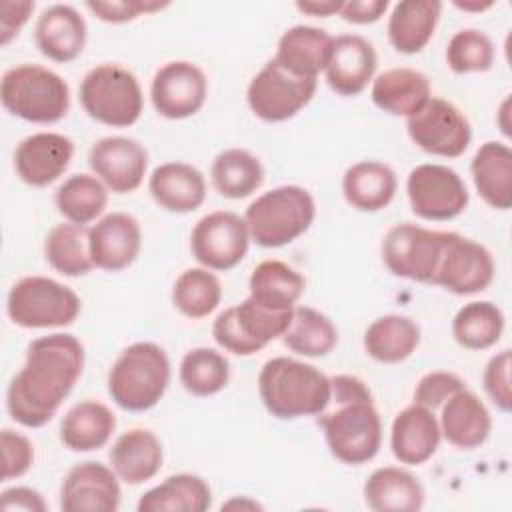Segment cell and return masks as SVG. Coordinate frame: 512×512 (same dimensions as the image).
I'll list each match as a JSON object with an SVG mask.
<instances>
[{"mask_svg":"<svg viewBox=\"0 0 512 512\" xmlns=\"http://www.w3.org/2000/svg\"><path fill=\"white\" fill-rule=\"evenodd\" d=\"M84 368V346L72 334H48L26 348L24 366L8 384L6 408L26 428L46 426Z\"/></svg>","mask_w":512,"mask_h":512,"instance_id":"6da1fadb","label":"cell"},{"mask_svg":"<svg viewBox=\"0 0 512 512\" xmlns=\"http://www.w3.org/2000/svg\"><path fill=\"white\" fill-rule=\"evenodd\" d=\"M332 456L344 464L370 462L382 444V422L364 380L350 374L330 378V402L320 412Z\"/></svg>","mask_w":512,"mask_h":512,"instance_id":"7a4b0ae2","label":"cell"},{"mask_svg":"<svg viewBox=\"0 0 512 512\" xmlns=\"http://www.w3.org/2000/svg\"><path fill=\"white\" fill-rule=\"evenodd\" d=\"M258 392L266 410L280 420L316 416L330 402V378L312 364L276 356L264 362Z\"/></svg>","mask_w":512,"mask_h":512,"instance_id":"3957f363","label":"cell"},{"mask_svg":"<svg viewBox=\"0 0 512 512\" xmlns=\"http://www.w3.org/2000/svg\"><path fill=\"white\" fill-rule=\"evenodd\" d=\"M170 384V360L154 342H134L108 372L110 398L128 412L154 408Z\"/></svg>","mask_w":512,"mask_h":512,"instance_id":"277c9868","label":"cell"},{"mask_svg":"<svg viewBox=\"0 0 512 512\" xmlns=\"http://www.w3.org/2000/svg\"><path fill=\"white\" fill-rule=\"evenodd\" d=\"M316 204L302 186H278L246 208L244 220L250 238L262 248H280L302 236L314 222Z\"/></svg>","mask_w":512,"mask_h":512,"instance_id":"5b68a950","label":"cell"},{"mask_svg":"<svg viewBox=\"0 0 512 512\" xmlns=\"http://www.w3.org/2000/svg\"><path fill=\"white\" fill-rule=\"evenodd\" d=\"M0 100L12 116L34 124H54L70 108V88L62 76L40 64H20L4 72Z\"/></svg>","mask_w":512,"mask_h":512,"instance_id":"8992f818","label":"cell"},{"mask_svg":"<svg viewBox=\"0 0 512 512\" xmlns=\"http://www.w3.org/2000/svg\"><path fill=\"white\" fill-rule=\"evenodd\" d=\"M84 112L106 126H132L144 106L138 78L120 64H100L86 72L78 88Z\"/></svg>","mask_w":512,"mask_h":512,"instance_id":"52a82bcc","label":"cell"},{"mask_svg":"<svg viewBox=\"0 0 512 512\" xmlns=\"http://www.w3.org/2000/svg\"><path fill=\"white\" fill-rule=\"evenodd\" d=\"M78 294L46 276H24L8 292L6 312L20 328H62L80 314Z\"/></svg>","mask_w":512,"mask_h":512,"instance_id":"ba28073f","label":"cell"},{"mask_svg":"<svg viewBox=\"0 0 512 512\" xmlns=\"http://www.w3.org/2000/svg\"><path fill=\"white\" fill-rule=\"evenodd\" d=\"M448 232L412 222L392 226L382 240V260L400 278L432 284Z\"/></svg>","mask_w":512,"mask_h":512,"instance_id":"9c48e42d","label":"cell"},{"mask_svg":"<svg viewBox=\"0 0 512 512\" xmlns=\"http://www.w3.org/2000/svg\"><path fill=\"white\" fill-rule=\"evenodd\" d=\"M316 78L294 76L274 58L250 80L246 100L250 110L264 122H284L296 116L314 96Z\"/></svg>","mask_w":512,"mask_h":512,"instance_id":"30bf717a","label":"cell"},{"mask_svg":"<svg viewBox=\"0 0 512 512\" xmlns=\"http://www.w3.org/2000/svg\"><path fill=\"white\" fill-rule=\"evenodd\" d=\"M412 212L422 220H452L460 216L470 194L460 174L444 164H420L406 178Z\"/></svg>","mask_w":512,"mask_h":512,"instance_id":"8fae6325","label":"cell"},{"mask_svg":"<svg viewBox=\"0 0 512 512\" xmlns=\"http://www.w3.org/2000/svg\"><path fill=\"white\" fill-rule=\"evenodd\" d=\"M410 140L432 156L458 158L472 140L468 118L448 100L434 98L406 120Z\"/></svg>","mask_w":512,"mask_h":512,"instance_id":"7c38bea8","label":"cell"},{"mask_svg":"<svg viewBox=\"0 0 512 512\" xmlns=\"http://www.w3.org/2000/svg\"><path fill=\"white\" fill-rule=\"evenodd\" d=\"M250 232L236 212L216 210L202 216L190 234L192 256L208 270H230L248 252Z\"/></svg>","mask_w":512,"mask_h":512,"instance_id":"4fadbf2b","label":"cell"},{"mask_svg":"<svg viewBox=\"0 0 512 512\" xmlns=\"http://www.w3.org/2000/svg\"><path fill=\"white\" fill-rule=\"evenodd\" d=\"M492 278L494 258L488 248L466 236L448 232L432 284L456 296H468L486 290Z\"/></svg>","mask_w":512,"mask_h":512,"instance_id":"5bb4252c","label":"cell"},{"mask_svg":"<svg viewBox=\"0 0 512 512\" xmlns=\"http://www.w3.org/2000/svg\"><path fill=\"white\" fill-rule=\"evenodd\" d=\"M208 80L200 66L174 60L160 66L150 84L154 110L170 120L194 116L206 102Z\"/></svg>","mask_w":512,"mask_h":512,"instance_id":"9a60e30c","label":"cell"},{"mask_svg":"<svg viewBox=\"0 0 512 512\" xmlns=\"http://www.w3.org/2000/svg\"><path fill=\"white\" fill-rule=\"evenodd\" d=\"M88 164L106 188L126 194L142 184L148 168V152L134 138L106 136L92 144Z\"/></svg>","mask_w":512,"mask_h":512,"instance_id":"2e32d148","label":"cell"},{"mask_svg":"<svg viewBox=\"0 0 512 512\" xmlns=\"http://www.w3.org/2000/svg\"><path fill=\"white\" fill-rule=\"evenodd\" d=\"M112 468L86 460L68 470L60 486L64 512H114L120 506V484Z\"/></svg>","mask_w":512,"mask_h":512,"instance_id":"e0dca14e","label":"cell"},{"mask_svg":"<svg viewBox=\"0 0 512 512\" xmlns=\"http://www.w3.org/2000/svg\"><path fill=\"white\" fill-rule=\"evenodd\" d=\"M74 156V142L58 132H38L20 140L14 150V168L20 180L34 188L56 182Z\"/></svg>","mask_w":512,"mask_h":512,"instance_id":"ac0fdd59","label":"cell"},{"mask_svg":"<svg viewBox=\"0 0 512 512\" xmlns=\"http://www.w3.org/2000/svg\"><path fill=\"white\" fill-rule=\"evenodd\" d=\"M142 230L134 216L112 212L102 216L88 232L92 264L108 272L128 268L140 254Z\"/></svg>","mask_w":512,"mask_h":512,"instance_id":"d6986e66","label":"cell"},{"mask_svg":"<svg viewBox=\"0 0 512 512\" xmlns=\"http://www.w3.org/2000/svg\"><path fill=\"white\" fill-rule=\"evenodd\" d=\"M378 66L374 46L358 34H340L324 68L328 86L340 96L360 94L374 78Z\"/></svg>","mask_w":512,"mask_h":512,"instance_id":"ffe728a7","label":"cell"},{"mask_svg":"<svg viewBox=\"0 0 512 512\" xmlns=\"http://www.w3.org/2000/svg\"><path fill=\"white\" fill-rule=\"evenodd\" d=\"M440 438V424L434 412L426 406L410 404L392 422L390 448L400 464L418 466L436 454Z\"/></svg>","mask_w":512,"mask_h":512,"instance_id":"44dd1931","label":"cell"},{"mask_svg":"<svg viewBox=\"0 0 512 512\" xmlns=\"http://www.w3.org/2000/svg\"><path fill=\"white\" fill-rule=\"evenodd\" d=\"M34 42L38 50L60 64L76 60L86 44V22L74 6L52 4L36 20Z\"/></svg>","mask_w":512,"mask_h":512,"instance_id":"7402d4cb","label":"cell"},{"mask_svg":"<svg viewBox=\"0 0 512 512\" xmlns=\"http://www.w3.org/2000/svg\"><path fill=\"white\" fill-rule=\"evenodd\" d=\"M440 434L460 450H474L486 442L492 418L486 404L468 388L458 390L442 404Z\"/></svg>","mask_w":512,"mask_h":512,"instance_id":"603a6c76","label":"cell"},{"mask_svg":"<svg viewBox=\"0 0 512 512\" xmlns=\"http://www.w3.org/2000/svg\"><path fill=\"white\" fill-rule=\"evenodd\" d=\"M148 190L160 208L176 214L192 212L206 200L204 174L186 162H166L154 168Z\"/></svg>","mask_w":512,"mask_h":512,"instance_id":"cb8c5ba5","label":"cell"},{"mask_svg":"<svg viewBox=\"0 0 512 512\" xmlns=\"http://www.w3.org/2000/svg\"><path fill=\"white\" fill-rule=\"evenodd\" d=\"M108 458L116 476L122 482L136 486L160 472L162 444L152 430L132 428L116 438Z\"/></svg>","mask_w":512,"mask_h":512,"instance_id":"d4e9b609","label":"cell"},{"mask_svg":"<svg viewBox=\"0 0 512 512\" xmlns=\"http://www.w3.org/2000/svg\"><path fill=\"white\" fill-rule=\"evenodd\" d=\"M334 38L316 26H292L280 40L274 60L294 76L316 78L328 64Z\"/></svg>","mask_w":512,"mask_h":512,"instance_id":"484cf974","label":"cell"},{"mask_svg":"<svg viewBox=\"0 0 512 512\" xmlns=\"http://www.w3.org/2000/svg\"><path fill=\"white\" fill-rule=\"evenodd\" d=\"M364 502L374 512H416L424 506V488L408 470L382 466L368 476Z\"/></svg>","mask_w":512,"mask_h":512,"instance_id":"4316f807","label":"cell"},{"mask_svg":"<svg viewBox=\"0 0 512 512\" xmlns=\"http://www.w3.org/2000/svg\"><path fill=\"white\" fill-rule=\"evenodd\" d=\"M442 2L402 0L394 4L388 18V40L400 54H416L432 40L440 20Z\"/></svg>","mask_w":512,"mask_h":512,"instance_id":"83f0119b","label":"cell"},{"mask_svg":"<svg viewBox=\"0 0 512 512\" xmlns=\"http://www.w3.org/2000/svg\"><path fill=\"white\" fill-rule=\"evenodd\" d=\"M370 96L382 112L410 118L430 100V80L412 68H392L374 78Z\"/></svg>","mask_w":512,"mask_h":512,"instance_id":"f1b7e54d","label":"cell"},{"mask_svg":"<svg viewBox=\"0 0 512 512\" xmlns=\"http://www.w3.org/2000/svg\"><path fill=\"white\" fill-rule=\"evenodd\" d=\"M472 180L482 200L496 208L512 206V150L502 142H484L470 164Z\"/></svg>","mask_w":512,"mask_h":512,"instance_id":"f546056e","label":"cell"},{"mask_svg":"<svg viewBox=\"0 0 512 512\" xmlns=\"http://www.w3.org/2000/svg\"><path fill=\"white\" fill-rule=\"evenodd\" d=\"M398 188L394 170L378 160L352 164L342 176V194L346 202L360 212H378L386 208Z\"/></svg>","mask_w":512,"mask_h":512,"instance_id":"4dcf8cb0","label":"cell"},{"mask_svg":"<svg viewBox=\"0 0 512 512\" xmlns=\"http://www.w3.org/2000/svg\"><path fill=\"white\" fill-rule=\"evenodd\" d=\"M116 428L114 412L96 400L74 404L60 422V440L72 452H92L110 440Z\"/></svg>","mask_w":512,"mask_h":512,"instance_id":"1f68e13d","label":"cell"},{"mask_svg":"<svg viewBox=\"0 0 512 512\" xmlns=\"http://www.w3.org/2000/svg\"><path fill=\"white\" fill-rule=\"evenodd\" d=\"M212 504V490L198 474H172L158 486L146 490L136 508L138 512H204Z\"/></svg>","mask_w":512,"mask_h":512,"instance_id":"d6a6232c","label":"cell"},{"mask_svg":"<svg viewBox=\"0 0 512 512\" xmlns=\"http://www.w3.org/2000/svg\"><path fill=\"white\" fill-rule=\"evenodd\" d=\"M420 344L418 324L402 314L376 318L364 332V350L382 364H398L412 356Z\"/></svg>","mask_w":512,"mask_h":512,"instance_id":"836d02e7","label":"cell"},{"mask_svg":"<svg viewBox=\"0 0 512 512\" xmlns=\"http://www.w3.org/2000/svg\"><path fill=\"white\" fill-rule=\"evenodd\" d=\"M304 288V276L282 260L260 262L248 280L250 298L272 310H292Z\"/></svg>","mask_w":512,"mask_h":512,"instance_id":"e575fe53","label":"cell"},{"mask_svg":"<svg viewBox=\"0 0 512 512\" xmlns=\"http://www.w3.org/2000/svg\"><path fill=\"white\" fill-rule=\"evenodd\" d=\"M210 178L220 196L242 200L262 186L264 166L252 152L228 148L212 160Z\"/></svg>","mask_w":512,"mask_h":512,"instance_id":"d590c367","label":"cell"},{"mask_svg":"<svg viewBox=\"0 0 512 512\" xmlns=\"http://www.w3.org/2000/svg\"><path fill=\"white\" fill-rule=\"evenodd\" d=\"M88 232L90 228L82 224H56L44 240L46 262L68 278L88 274L94 268L88 250Z\"/></svg>","mask_w":512,"mask_h":512,"instance_id":"8d00e7d4","label":"cell"},{"mask_svg":"<svg viewBox=\"0 0 512 512\" xmlns=\"http://www.w3.org/2000/svg\"><path fill=\"white\" fill-rule=\"evenodd\" d=\"M284 346L308 358H320L334 350L338 330L332 320L316 308L294 306L290 326L282 334Z\"/></svg>","mask_w":512,"mask_h":512,"instance_id":"74e56055","label":"cell"},{"mask_svg":"<svg viewBox=\"0 0 512 512\" xmlns=\"http://www.w3.org/2000/svg\"><path fill=\"white\" fill-rule=\"evenodd\" d=\"M504 330L502 310L488 300L464 304L452 320V336L466 350H486L494 346Z\"/></svg>","mask_w":512,"mask_h":512,"instance_id":"f35d334b","label":"cell"},{"mask_svg":"<svg viewBox=\"0 0 512 512\" xmlns=\"http://www.w3.org/2000/svg\"><path fill=\"white\" fill-rule=\"evenodd\" d=\"M54 200L58 212L68 222L86 226L104 212L108 190L104 182L92 174H72L60 184Z\"/></svg>","mask_w":512,"mask_h":512,"instance_id":"ab89813d","label":"cell"},{"mask_svg":"<svg viewBox=\"0 0 512 512\" xmlns=\"http://www.w3.org/2000/svg\"><path fill=\"white\" fill-rule=\"evenodd\" d=\"M180 382L186 392L198 398L218 394L230 378V364L214 348H192L180 362Z\"/></svg>","mask_w":512,"mask_h":512,"instance_id":"60d3db41","label":"cell"},{"mask_svg":"<svg viewBox=\"0 0 512 512\" xmlns=\"http://www.w3.org/2000/svg\"><path fill=\"white\" fill-rule=\"evenodd\" d=\"M222 298V286L208 268L184 270L172 286L174 306L188 318L198 320L216 310Z\"/></svg>","mask_w":512,"mask_h":512,"instance_id":"b9f144b4","label":"cell"},{"mask_svg":"<svg viewBox=\"0 0 512 512\" xmlns=\"http://www.w3.org/2000/svg\"><path fill=\"white\" fill-rule=\"evenodd\" d=\"M446 64L456 74L486 72L494 64V44L476 28L458 30L446 46Z\"/></svg>","mask_w":512,"mask_h":512,"instance_id":"7bdbcfd3","label":"cell"},{"mask_svg":"<svg viewBox=\"0 0 512 512\" xmlns=\"http://www.w3.org/2000/svg\"><path fill=\"white\" fill-rule=\"evenodd\" d=\"M234 310H236V320L244 330V334L256 344H260L262 348L286 332L294 312V308L292 310L266 308L250 296L242 300L238 306H234Z\"/></svg>","mask_w":512,"mask_h":512,"instance_id":"ee69618b","label":"cell"},{"mask_svg":"<svg viewBox=\"0 0 512 512\" xmlns=\"http://www.w3.org/2000/svg\"><path fill=\"white\" fill-rule=\"evenodd\" d=\"M510 350H502L494 354L482 374V384L488 398L502 412H510L512 408V392H510Z\"/></svg>","mask_w":512,"mask_h":512,"instance_id":"f6af8a7d","label":"cell"},{"mask_svg":"<svg viewBox=\"0 0 512 512\" xmlns=\"http://www.w3.org/2000/svg\"><path fill=\"white\" fill-rule=\"evenodd\" d=\"M462 388H466L464 380L454 372H444V370L428 372L416 384L414 404L434 410V408L442 406L452 394H456Z\"/></svg>","mask_w":512,"mask_h":512,"instance_id":"bcb514c9","label":"cell"},{"mask_svg":"<svg viewBox=\"0 0 512 512\" xmlns=\"http://www.w3.org/2000/svg\"><path fill=\"white\" fill-rule=\"evenodd\" d=\"M212 336L216 340V344L220 348H224L226 352H232L236 356H250L258 350H262L260 344H256L254 340H250L244 330L240 328L238 320H236V310L226 308L224 312H220L212 324Z\"/></svg>","mask_w":512,"mask_h":512,"instance_id":"7dc6e473","label":"cell"},{"mask_svg":"<svg viewBox=\"0 0 512 512\" xmlns=\"http://www.w3.org/2000/svg\"><path fill=\"white\" fill-rule=\"evenodd\" d=\"M2 440V456H4V468H2V480H12L24 476L34 460V448L32 442L22 436L20 432H14L10 428H4L0 434Z\"/></svg>","mask_w":512,"mask_h":512,"instance_id":"c3c4849f","label":"cell"},{"mask_svg":"<svg viewBox=\"0 0 512 512\" xmlns=\"http://www.w3.org/2000/svg\"><path fill=\"white\" fill-rule=\"evenodd\" d=\"M168 2H148V0H112V2H86V8L100 20L110 24H124L142 14H150L166 8Z\"/></svg>","mask_w":512,"mask_h":512,"instance_id":"681fc988","label":"cell"},{"mask_svg":"<svg viewBox=\"0 0 512 512\" xmlns=\"http://www.w3.org/2000/svg\"><path fill=\"white\" fill-rule=\"evenodd\" d=\"M0 510H4V512H12V510L46 512L48 504L38 490L28 488V486H14V488H6L0 494Z\"/></svg>","mask_w":512,"mask_h":512,"instance_id":"f907efd6","label":"cell"},{"mask_svg":"<svg viewBox=\"0 0 512 512\" xmlns=\"http://www.w3.org/2000/svg\"><path fill=\"white\" fill-rule=\"evenodd\" d=\"M34 10V2H2L0 16V42L6 46L14 36H18L20 28L28 22L30 12Z\"/></svg>","mask_w":512,"mask_h":512,"instance_id":"816d5d0a","label":"cell"},{"mask_svg":"<svg viewBox=\"0 0 512 512\" xmlns=\"http://www.w3.org/2000/svg\"><path fill=\"white\" fill-rule=\"evenodd\" d=\"M388 8V0H350L342 2L340 16L350 24H372L382 18Z\"/></svg>","mask_w":512,"mask_h":512,"instance_id":"f5cc1de1","label":"cell"},{"mask_svg":"<svg viewBox=\"0 0 512 512\" xmlns=\"http://www.w3.org/2000/svg\"><path fill=\"white\" fill-rule=\"evenodd\" d=\"M296 8L304 14L316 16V18H328L332 14H338L342 8L340 0H312V2H296Z\"/></svg>","mask_w":512,"mask_h":512,"instance_id":"db71d44e","label":"cell"},{"mask_svg":"<svg viewBox=\"0 0 512 512\" xmlns=\"http://www.w3.org/2000/svg\"><path fill=\"white\" fill-rule=\"evenodd\" d=\"M454 6L460 8V10H478V12H482V10L490 8L492 2H454Z\"/></svg>","mask_w":512,"mask_h":512,"instance_id":"11a10c76","label":"cell"}]
</instances>
